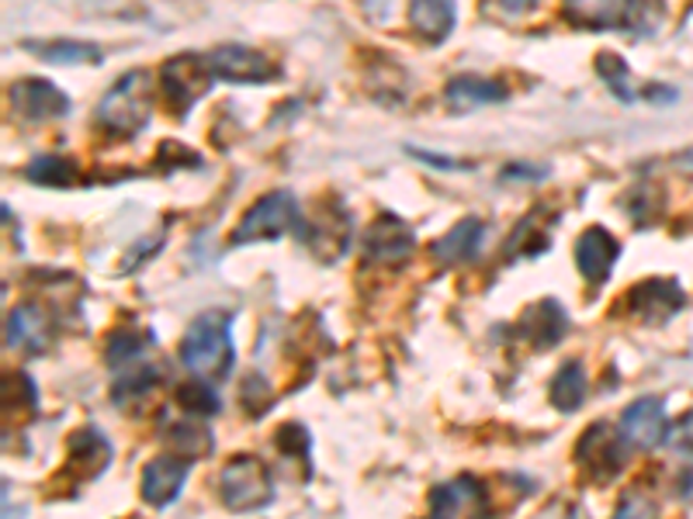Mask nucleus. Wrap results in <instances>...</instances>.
<instances>
[{
    "label": "nucleus",
    "mask_w": 693,
    "mask_h": 519,
    "mask_svg": "<svg viewBox=\"0 0 693 519\" xmlns=\"http://www.w3.org/2000/svg\"><path fill=\"white\" fill-rule=\"evenodd\" d=\"M233 312H202L191 322L184 339H181V364L202 381H222L236 364L233 350Z\"/></svg>",
    "instance_id": "f257e3e1"
},
{
    "label": "nucleus",
    "mask_w": 693,
    "mask_h": 519,
    "mask_svg": "<svg viewBox=\"0 0 693 519\" xmlns=\"http://www.w3.org/2000/svg\"><path fill=\"white\" fill-rule=\"evenodd\" d=\"M150 118H153V77L146 69L126 74L98 104L101 129L115 135H136L146 129Z\"/></svg>",
    "instance_id": "f03ea898"
},
{
    "label": "nucleus",
    "mask_w": 693,
    "mask_h": 519,
    "mask_svg": "<svg viewBox=\"0 0 693 519\" xmlns=\"http://www.w3.org/2000/svg\"><path fill=\"white\" fill-rule=\"evenodd\" d=\"M298 229H301V211H298L295 194L292 191H271L243 211V219L236 222L229 243L246 246V243L281 239L284 232H298Z\"/></svg>",
    "instance_id": "7ed1b4c3"
},
{
    "label": "nucleus",
    "mask_w": 693,
    "mask_h": 519,
    "mask_svg": "<svg viewBox=\"0 0 693 519\" xmlns=\"http://www.w3.org/2000/svg\"><path fill=\"white\" fill-rule=\"evenodd\" d=\"M219 495L233 512L264 509L274 498V478L268 471V464L254 454L233 457L219 475Z\"/></svg>",
    "instance_id": "20e7f679"
},
{
    "label": "nucleus",
    "mask_w": 693,
    "mask_h": 519,
    "mask_svg": "<svg viewBox=\"0 0 693 519\" xmlns=\"http://www.w3.org/2000/svg\"><path fill=\"white\" fill-rule=\"evenodd\" d=\"M576 464L590 481H611L614 475L625 471L628 464L625 433L614 429L611 423H593L576 443Z\"/></svg>",
    "instance_id": "39448f33"
},
{
    "label": "nucleus",
    "mask_w": 693,
    "mask_h": 519,
    "mask_svg": "<svg viewBox=\"0 0 693 519\" xmlns=\"http://www.w3.org/2000/svg\"><path fill=\"white\" fill-rule=\"evenodd\" d=\"M565 17L582 28H620L634 35H655L663 8L652 4H568Z\"/></svg>",
    "instance_id": "423d86ee"
},
{
    "label": "nucleus",
    "mask_w": 693,
    "mask_h": 519,
    "mask_svg": "<svg viewBox=\"0 0 693 519\" xmlns=\"http://www.w3.org/2000/svg\"><path fill=\"white\" fill-rule=\"evenodd\" d=\"M211 80H216V74H211L208 60L194 56V52L170 56L164 66H159V87H164L174 112H188V107L208 91Z\"/></svg>",
    "instance_id": "0eeeda50"
},
{
    "label": "nucleus",
    "mask_w": 693,
    "mask_h": 519,
    "mask_svg": "<svg viewBox=\"0 0 693 519\" xmlns=\"http://www.w3.org/2000/svg\"><path fill=\"white\" fill-rule=\"evenodd\" d=\"M620 306H625L634 319H642L645 326H666L672 315H680L686 309V295L677 281L649 277L642 284H634Z\"/></svg>",
    "instance_id": "6e6552de"
},
{
    "label": "nucleus",
    "mask_w": 693,
    "mask_h": 519,
    "mask_svg": "<svg viewBox=\"0 0 693 519\" xmlns=\"http://www.w3.org/2000/svg\"><path fill=\"white\" fill-rule=\"evenodd\" d=\"M431 519H492L486 485L472 475H461L431 492Z\"/></svg>",
    "instance_id": "1a4fd4ad"
},
{
    "label": "nucleus",
    "mask_w": 693,
    "mask_h": 519,
    "mask_svg": "<svg viewBox=\"0 0 693 519\" xmlns=\"http://www.w3.org/2000/svg\"><path fill=\"white\" fill-rule=\"evenodd\" d=\"M8 101H11V112L22 121H52L69 112V98L56 83L39 80V77L14 80L8 91Z\"/></svg>",
    "instance_id": "9d476101"
},
{
    "label": "nucleus",
    "mask_w": 693,
    "mask_h": 519,
    "mask_svg": "<svg viewBox=\"0 0 693 519\" xmlns=\"http://www.w3.org/2000/svg\"><path fill=\"white\" fill-rule=\"evenodd\" d=\"M208 66L219 80H229V83H264L278 77V66L264 56V52L251 46H233V42L211 49Z\"/></svg>",
    "instance_id": "9b49d317"
},
{
    "label": "nucleus",
    "mask_w": 693,
    "mask_h": 519,
    "mask_svg": "<svg viewBox=\"0 0 693 519\" xmlns=\"http://www.w3.org/2000/svg\"><path fill=\"white\" fill-rule=\"evenodd\" d=\"M413 249H416L413 229L406 225L399 215H388V211L371 222L368 236H364V254L375 263H402V260H410Z\"/></svg>",
    "instance_id": "f8f14e48"
},
{
    "label": "nucleus",
    "mask_w": 693,
    "mask_h": 519,
    "mask_svg": "<svg viewBox=\"0 0 693 519\" xmlns=\"http://www.w3.org/2000/svg\"><path fill=\"white\" fill-rule=\"evenodd\" d=\"M298 236L309 243V249L323 260H336L350 243V211H344L336 202H326L323 211L316 215L312 225H301Z\"/></svg>",
    "instance_id": "ddd939ff"
},
{
    "label": "nucleus",
    "mask_w": 693,
    "mask_h": 519,
    "mask_svg": "<svg viewBox=\"0 0 693 519\" xmlns=\"http://www.w3.org/2000/svg\"><path fill=\"white\" fill-rule=\"evenodd\" d=\"M8 347L17 353H46L52 347V315L42 306H14L8 312Z\"/></svg>",
    "instance_id": "4468645a"
},
{
    "label": "nucleus",
    "mask_w": 693,
    "mask_h": 519,
    "mask_svg": "<svg viewBox=\"0 0 693 519\" xmlns=\"http://www.w3.org/2000/svg\"><path fill=\"white\" fill-rule=\"evenodd\" d=\"M568 333V315L565 309L559 306L555 298H544V301H535L517 322V336L524 339V343H530L535 350H552L559 347L562 339Z\"/></svg>",
    "instance_id": "2eb2a0df"
},
{
    "label": "nucleus",
    "mask_w": 693,
    "mask_h": 519,
    "mask_svg": "<svg viewBox=\"0 0 693 519\" xmlns=\"http://www.w3.org/2000/svg\"><path fill=\"white\" fill-rule=\"evenodd\" d=\"M620 433L628 443H634L638 451H652L669 437V419L659 399H638L625 408L620 416Z\"/></svg>",
    "instance_id": "dca6fc26"
},
{
    "label": "nucleus",
    "mask_w": 693,
    "mask_h": 519,
    "mask_svg": "<svg viewBox=\"0 0 693 519\" xmlns=\"http://www.w3.org/2000/svg\"><path fill=\"white\" fill-rule=\"evenodd\" d=\"M576 267H579V274L590 281V284H603L611 274H614V263L620 257V246L617 239L611 236L603 225H593V229H586L582 236L576 239Z\"/></svg>",
    "instance_id": "f3484780"
},
{
    "label": "nucleus",
    "mask_w": 693,
    "mask_h": 519,
    "mask_svg": "<svg viewBox=\"0 0 693 519\" xmlns=\"http://www.w3.org/2000/svg\"><path fill=\"white\" fill-rule=\"evenodd\" d=\"M188 481V460L184 457H156L142 468V498L153 509H167L181 495Z\"/></svg>",
    "instance_id": "a211bd4d"
},
{
    "label": "nucleus",
    "mask_w": 693,
    "mask_h": 519,
    "mask_svg": "<svg viewBox=\"0 0 693 519\" xmlns=\"http://www.w3.org/2000/svg\"><path fill=\"white\" fill-rule=\"evenodd\" d=\"M112 464V443L94 426H84L66 440V468L77 478H98Z\"/></svg>",
    "instance_id": "6ab92c4d"
},
{
    "label": "nucleus",
    "mask_w": 693,
    "mask_h": 519,
    "mask_svg": "<svg viewBox=\"0 0 693 519\" xmlns=\"http://www.w3.org/2000/svg\"><path fill=\"white\" fill-rule=\"evenodd\" d=\"M483 236H486L483 219H461L458 225L444 232L440 239H434L431 254L440 263H469L478 254V246H483Z\"/></svg>",
    "instance_id": "aec40b11"
},
{
    "label": "nucleus",
    "mask_w": 693,
    "mask_h": 519,
    "mask_svg": "<svg viewBox=\"0 0 693 519\" xmlns=\"http://www.w3.org/2000/svg\"><path fill=\"white\" fill-rule=\"evenodd\" d=\"M164 443L167 446H174L177 454H181L184 460H198V457H205V454H211V429H208V423H202V419H170L167 426H164Z\"/></svg>",
    "instance_id": "412c9836"
},
{
    "label": "nucleus",
    "mask_w": 693,
    "mask_h": 519,
    "mask_svg": "<svg viewBox=\"0 0 693 519\" xmlns=\"http://www.w3.org/2000/svg\"><path fill=\"white\" fill-rule=\"evenodd\" d=\"M454 4H448V0H416V4L410 8V25L413 31L420 35V39L426 42H444L454 28Z\"/></svg>",
    "instance_id": "4be33fe9"
},
{
    "label": "nucleus",
    "mask_w": 693,
    "mask_h": 519,
    "mask_svg": "<svg viewBox=\"0 0 693 519\" xmlns=\"http://www.w3.org/2000/svg\"><path fill=\"white\" fill-rule=\"evenodd\" d=\"M548 399L559 408V413H576L586 402V371L579 361H568L559 367V374L548 385Z\"/></svg>",
    "instance_id": "5701e85b"
},
{
    "label": "nucleus",
    "mask_w": 693,
    "mask_h": 519,
    "mask_svg": "<svg viewBox=\"0 0 693 519\" xmlns=\"http://www.w3.org/2000/svg\"><path fill=\"white\" fill-rule=\"evenodd\" d=\"M506 101V87L486 80V77H454L448 83V104L451 107H475V104H500Z\"/></svg>",
    "instance_id": "b1692460"
},
{
    "label": "nucleus",
    "mask_w": 693,
    "mask_h": 519,
    "mask_svg": "<svg viewBox=\"0 0 693 519\" xmlns=\"http://www.w3.org/2000/svg\"><path fill=\"white\" fill-rule=\"evenodd\" d=\"M115 374H118V378H115V391H112L115 405H129L132 399H142L146 391H153V385L159 378L156 364H150L146 356H142V361H136V364H129V367L115 371Z\"/></svg>",
    "instance_id": "393cba45"
},
{
    "label": "nucleus",
    "mask_w": 693,
    "mask_h": 519,
    "mask_svg": "<svg viewBox=\"0 0 693 519\" xmlns=\"http://www.w3.org/2000/svg\"><path fill=\"white\" fill-rule=\"evenodd\" d=\"M28 49H35L46 63H63V66H80V63H101L104 52L91 42H69V39H56V42H28Z\"/></svg>",
    "instance_id": "a878e982"
},
{
    "label": "nucleus",
    "mask_w": 693,
    "mask_h": 519,
    "mask_svg": "<svg viewBox=\"0 0 693 519\" xmlns=\"http://www.w3.org/2000/svg\"><path fill=\"white\" fill-rule=\"evenodd\" d=\"M25 177L42 187H69L77 181V164L66 156H35L25 167Z\"/></svg>",
    "instance_id": "bb28decb"
},
{
    "label": "nucleus",
    "mask_w": 693,
    "mask_h": 519,
    "mask_svg": "<svg viewBox=\"0 0 693 519\" xmlns=\"http://www.w3.org/2000/svg\"><path fill=\"white\" fill-rule=\"evenodd\" d=\"M150 347H153V336L150 333H115L108 339V350H104V361H108L112 371H121V367L142 361Z\"/></svg>",
    "instance_id": "cd10ccee"
},
{
    "label": "nucleus",
    "mask_w": 693,
    "mask_h": 519,
    "mask_svg": "<svg viewBox=\"0 0 693 519\" xmlns=\"http://www.w3.org/2000/svg\"><path fill=\"white\" fill-rule=\"evenodd\" d=\"M174 399H177V405H181L184 413H188V416H194V419L216 416L219 408H222L219 395L208 388V381H188V385L177 388V395H174Z\"/></svg>",
    "instance_id": "c85d7f7f"
},
{
    "label": "nucleus",
    "mask_w": 693,
    "mask_h": 519,
    "mask_svg": "<svg viewBox=\"0 0 693 519\" xmlns=\"http://www.w3.org/2000/svg\"><path fill=\"white\" fill-rule=\"evenodd\" d=\"M596 74H600V80L611 87V94L617 98V101H625V104H631L638 94L631 91V74H628V66H625V60H617L614 52H600L596 56Z\"/></svg>",
    "instance_id": "c756f323"
},
{
    "label": "nucleus",
    "mask_w": 693,
    "mask_h": 519,
    "mask_svg": "<svg viewBox=\"0 0 693 519\" xmlns=\"http://www.w3.org/2000/svg\"><path fill=\"white\" fill-rule=\"evenodd\" d=\"M535 219H538V211L530 215V219H524V222H521L517 236H510V243H506V254H510V257H513V254L538 257L541 249L548 246V236H541V232H538V225H535Z\"/></svg>",
    "instance_id": "7c9ffc66"
},
{
    "label": "nucleus",
    "mask_w": 693,
    "mask_h": 519,
    "mask_svg": "<svg viewBox=\"0 0 693 519\" xmlns=\"http://www.w3.org/2000/svg\"><path fill=\"white\" fill-rule=\"evenodd\" d=\"M614 519H655V506L645 495H628L625 503L617 506Z\"/></svg>",
    "instance_id": "2f4dec72"
},
{
    "label": "nucleus",
    "mask_w": 693,
    "mask_h": 519,
    "mask_svg": "<svg viewBox=\"0 0 693 519\" xmlns=\"http://www.w3.org/2000/svg\"><path fill=\"white\" fill-rule=\"evenodd\" d=\"M666 440H669V446H672L677 454H680V451H683V454H693V413L683 416L680 426L672 429V433H669Z\"/></svg>",
    "instance_id": "473e14b6"
},
{
    "label": "nucleus",
    "mask_w": 693,
    "mask_h": 519,
    "mask_svg": "<svg viewBox=\"0 0 693 519\" xmlns=\"http://www.w3.org/2000/svg\"><path fill=\"white\" fill-rule=\"evenodd\" d=\"M506 181H544L548 177V167H527V164H510L503 170Z\"/></svg>",
    "instance_id": "72a5a7b5"
},
{
    "label": "nucleus",
    "mask_w": 693,
    "mask_h": 519,
    "mask_svg": "<svg viewBox=\"0 0 693 519\" xmlns=\"http://www.w3.org/2000/svg\"><path fill=\"white\" fill-rule=\"evenodd\" d=\"M416 159H423V164L431 167H440V170H465L469 164H458V159H448V156H437V153H423V150H410Z\"/></svg>",
    "instance_id": "f704fd0d"
},
{
    "label": "nucleus",
    "mask_w": 693,
    "mask_h": 519,
    "mask_svg": "<svg viewBox=\"0 0 693 519\" xmlns=\"http://www.w3.org/2000/svg\"><path fill=\"white\" fill-rule=\"evenodd\" d=\"M649 101H677V91H663V83H652Z\"/></svg>",
    "instance_id": "c9c22d12"
}]
</instances>
